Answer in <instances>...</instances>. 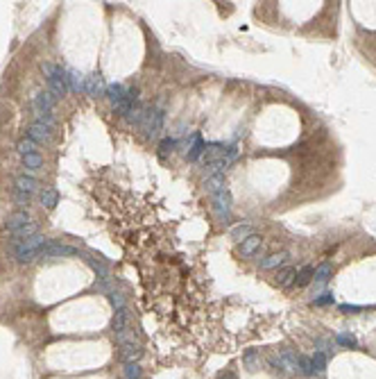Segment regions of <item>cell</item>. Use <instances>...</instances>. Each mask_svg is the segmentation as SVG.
<instances>
[{"label": "cell", "mask_w": 376, "mask_h": 379, "mask_svg": "<svg viewBox=\"0 0 376 379\" xmlns=\"http://www.w3.org/2000/svg\"><path fill=\"white\" fill-rule=\"evenodd\" d=\"M41 164H43V159H41L39 155H27V157H23V166H25L27 170H36Z\"/></svg>", "instance_id": "cell-21"}, {"label": "cell", "mask_w": 376, "mask_h": 379, "mask_svg": "<svg viewBox=\"0 0 376 379\" xmlns=\"http://www.w3.org/2000/svg\"><path fill=\"white\" fill-rule=\"evenodd\" d=\"M331 275H333V266H331L329 261H324V264H320L315 268V277L313 279L317 282V286H324V284L331 279Z\"/></svg>", "instance_id": "cell-10"}, {"label": "cell", "mask_w": 376, "mask_h": 379, "mask_svg": "<svg viewBox=\"0 0 376 379\" xmlns=\"http://www.w3.org/2000/svg\"><path fill=\"white\" fill-rule=\"evenodd\" d=\"M204 148H206V143H204L202 134H199V132H195L193 137H190V146H188V159H190V161L199 159V157H202V152H204Z\"/></svg>", "instance_id": "cell-5"}, {"label": "cell", "mask_w": 376, "mask_h": 379, "mask_svg": "<svg viewBox=\"0 0 376 379\" xmlns=\"http://www.w3.org/2000/svg\"><path fill=\"white\" fill-rule=\"evenodd\" d=\"M57 200H59L57 188H45V191L41 193V205H43L45 209H52V207L57 205Z\"/></svg>", "instance_id": "cell-17"}, {"label": "cell", "mask_w": 376, "mask_h": 379, "mask_svg": "<svg viewBox=\"0 0 376 379\" xmlns=\"http://www.w3.org/2000/svg\"><path fill=\"white\" fill-rule=\"evenodd\" d=\"M36 232H39V225L32 220V223H27L25 227H21L18 232H14V241H12V245H16V243H23V241H27V238H32V236H36Z\"/></svg>", "instance_id": "cell-7"}, {"label": "cell", "mask_w": 376, "mask_h": 379, "mask_svg": "<svg viewBox=\"0 0 376 379\" xmlns=\"http://www.w3.org/2000/svg\"><path fill=\"white\" fill-rule=\"evenodd\" d=\"M102 89H104V82H102V78H100V75H91V78L84 80V91L91 93V96H98V93H102Z\"/></svg>", "instance_id": "cell-12"}, {"label": "cell", "mask_w": 376, "mask_h": 379, "mask_svg": "<svg viewBox=\"0 0 376 379\" xmlns=\"http://www.w3.org/2000/svg\"><path fill=\"white\" fill-rule=\"evenodd\" d=\"M313 277H315V268H313V266H304L297 273V277H294V284H297V286H306V284H311Z\"/></svg>", "instance_id": "cell-15"}, {"label": "cell", "mask_w": 376, "mask_h": 379, "mask_svg": "<svg viewBox=\"0 0 376 379\" xmlns=\"http://www.w3.org/2000/svg\"><path fill=\"white\" fill-rule=\"evenodd\" d=\"M213 209H215L217 218L224 220V223H229V216H231V196L229 191H220L213 196Z\"/></svg>", "instance_id": "cell-3"}, {"label": "cell", "mask_w": 376, "mask_h": 379, "mask_svg": "<svg viewBox=\"0 0 376 379\" xmlns=\"http://www.w3.org/2000/svg\"><path fill=\"white\" fill-rule=\"evenodd\" d=\"M18 152H21L23 157L36 155V141H32V139H23V141L18 143Z\"/></svg>", "instance_id": "cell-19"}, {"label": "cell", "mask_w": 376, "mask_h": 379, "mask_svg": "<svg viewBox=\"0 0 376 379\" xmlns=\"http://www.w3.org/2000/svg\"><path fill=\"white\" fill-rule=\"evenodd\" d=\"M36 186H39V182H36L34 177H30V175H21V177H16V188H18V193L32 196V193L36 191Z\"/></svg>", "instance_id": "cell-9"}, {"label": "cell", "mask_w": 376, "mask_h": 379, "mask_svg": "<svg viewBox=\"0 0 376 379\" xmlns=\"http://www.w3.org/2000/svg\"><path fill=\"white\" fill-rule=\"evenodd\" d=\"M313 302H315L317 306H329L335 302V297H333V293H320V295L313 297Z\"/></svg>", "instance_id": "cell-23"}, {"label": "cell", "mask_w": 376, "mask_h": 379, "mask_svg": "<svg viewBox=\"0 0 376 379\" xmlns=\"http://www.w3.org/2000/svg\"><path fill=\"white\" fill-rule=\"evenodd\" d=\"M16 202H18V205H27V202H30V196H25V193H16Z\"/></svg>", "instance_id": "cell-28"}, {"label": "cell", "mask_w": 376, "mask_h": 379, "mask_svg": "<svg viewBox=\"0 0 376 379\" xmlns=\"http://www.w3.org/2000/svg\"><path fill=\"white\" fill-rule=\"evenodd\" d=\"M342 313H356V311H362V306H356V304H340L338 306Z\"/></svg>", "instance_id": "cell-26"}, {"label": "cell", "mask_w": 376, "mask_h": 379, "mask_svg": "<svg viewBox=\"0 0 376 379\" xmlns=\"http://www.w3.org/2000/svg\"><path fill=\"white\" fill-rule=\"evenodd\" d=\"M217 379H238V374H236L234 370H222V372L217 374Z\"/></svg>", "instance_id": "cell-27"}, {"label": "cell", "mask_w": 376, "mask_h": 379, "mask_svg": "<svg viewBox=\"0 0 376 379\" xmlns=\"http://www.w3.org/2000/svg\"><path fill=\"white\" fill-rule=\"evenodd\" d=\"M125 377L127 379H140V365L138 363H127L125 365Z\"/></svg>", "instance_id": "cell-24"}, {"label": "cell", "mask_w": 376, "mask_h": 379, "mask_svg": "<svg viewBox=\"0 0 376 379\" xmlns=\"http://www.w3.org/2000/svg\"><path fill=\"white\" fill-rule=\"evenodd\" d=\"M172 148H175V141H172L170 137H166L161 143H159V157H161V159H166V157L172 152Z\"/></svg>", "instance_id": "cell-20"}, {"label": "cell", "mask_w": 376, "mask_h": 379, "mask_svg": "<svg viewBox=\"0 0 376 379\" xmlns=\"http://www.w3.org/2000/svg\"><path fill=\"white\" fill-rule=\"evenodd\" d=\"M294 277H297V270L294 268H281L279 273H276V284L279 286H290V284H294Z\"/></svg>", "instance_id": "cell-13"}, {"label": "cell", "mask_w": 376, "mask_h": 379, "mask_svg": "<svg viewBox=\"0 0 376 379\" xmlns=\"http://www.w3.org/2000/svg\"><path fill=\"white\" fill-rule=\"evenodd\" d=\"M288 252H279V255H270L267 259H263L261 261V268L263 270H272V268H279L281 264H285L288 261Z\"/></svg>", "instance_id": "cell-11"}, {"label": "cell", "mask_w": 376, "mask_h": 379, "mask_svg": "<svg viewBox=\"0 0 376 379\" xmlns=\"http://www.w3.org/2000/svg\"><path fill=\"white\" fill-rule=\"evenodd\" d=\"M243 361H245V365H247L249 370H256V361H261V356H258L254 350H249L247 354L243 356Z\"/></svg>", "instance_id": "cell-25"}, {"label": "cell", "mask_w": 376, "mask_h": 379, "mask_svg": "<svg viewBox=\"0 0 376 379\" xmlns=\"http://www.w3.org/2000/svg\"><path fill=\"white\" fill-rule=\"evenodd\" d=\"M45 73H48V84H50L54 96H59V98L66 96L68 93V73L66 71H61L59 66L48 64L45 66Z\"/></svg>", "instance_id": "cell-1"}, {"label": "cell", "mask_w": 376, "mask_h": 379, "mask_svg": "<svg viewBox=\"0 0 376 379\" xmlns=\"http://www.w3.org/2000/svg\"><path fill=\"white\" fill-rule=\"evenodd\" d=\"M27 223H32L30 216H27V211H16V214H12L7 218V229H9V232H18V229L25 227Z\"/></svg>", "instance_id": "cell-6"}, {"label": "cell", "mask_w": 376, "mask_h": 379, "mask_svg": "<svg viewBox=\"0 0 376 379\" xmlns=\"http://www.w3.org/2000/svg\"><path fill=\"white\" fill-rule=\"evenodd\" d=\"M247 236H252V225H249V223H240L238 227L231 229V238H234V241L243 243Z\"/></svg>", "instance_id": "cell-16"}, {"label": "cell", "mask_w": 376, "mask_h": 379, "mask_svg": "<svg viewBox=\"0 0 376 379\" xmlns=\"http://www.w3.org/2000/svg\"><path fill=\"white\" fill-rule=\"evenodd\" d=\"M313 361V368H315V372H324L326 370V361H329V354L322 350H315V354L311 356Z\"/></svg>", "instance_id": "cell-18"}, {"label": "cell", "mask_w": 376, "mask_h": 379, "mask_svg": "<svg viewBox=\"0 0 376 379\" xmlns=\"http://www.w3.org/2000/svg\"><path fill=\"white\" fill-rule=\"evenodd\" d=\"M52 134V116H43V118L34 120L30 125V139L32 141H48Z\"/></svg>", "instance_id": "cell-2"}, {"label": "cell", "mask_w": 376, "mask_h": 379, "mask_svg": "<svg viewBox=\"0 0 376 379\" xmlns=\"http://www.w3.org/2000/svg\"><path fill=\"white\" fill-rule=\"evenodd\" d=\"M297 372L306 374V377H313V374H315V368H313L311 356H304V354L297 356Z\"/></svg>", "instance_id": "cell-14"}, {"label": "cell", "mask_w": 376, "mask_h": 379, "mask_svg": "<svg viewBox=\"0 0 376 379\" xmlns=\"http://www.w3.org/2000/svg\"><path fill=\"white\" fill-rule=\"evenodd\" d=\"M261 241H263V238L258 236V234H252V236H247L243 243H240V255H243V257H252L254 252L261 247Z\"/></svg>", "instance_id": "cell-8"}, {"label": "cell", "mask_w": 376, "mask_h": 379, "mask_svg": "<svg viewBox=\"0 0 376 379\" xmlns=\"http://www.w3.org/2000/svg\"><path fill=\"white\" fill-rule=\"evenodd\" d=\"M335 343L342 345V347H356V338H353L351 334H347V332H340L338 336H335Z\"/></svg>", "instance_id": "cell-22"}, {"label": "cell", "mask_w": 376, "mask_h": 379, "mask_svg": "<svg viewBox=\"0 0 376 379\" xmlns=\"http://www.w3.org/2000/svg\"><path fill=\"white\" fill-rule=\"evenodd\" d=\"M143 354V345L138 341H131V343H125L120 345V359L125 363H136V359Z\"/></svg>", "instance_id": "cell-4"}]
</instances>
